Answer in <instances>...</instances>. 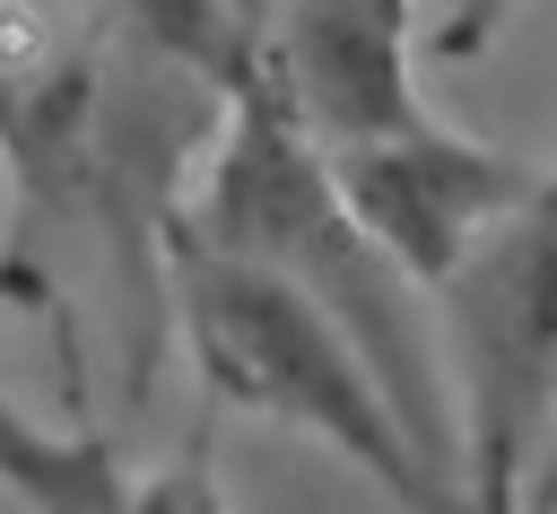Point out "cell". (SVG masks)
I'll list each match as a JSON object with an SVG mask.
<instances>
[{
    "label": "cell",
    "mask_w": 557,
    "mask_h": 514,
    "mask_svg": "<svg viewBox=\"0 0 557 514\" xmlns=\"http://www.w3.org/2000/svg\"><path fill=\"white\" fill-rule=\"evenodd\" d=\"M165 322L191 348L209 409H244L261 427L313 436L400 514H461V488L426 462V444L392 409L366 348L296 279L244 253H218L191 227H165Z\"/></svg>",
    "instance_id": "obj_2"
},
{
    "label": "cell",
    "mask_w": 557,
    "mask_h": 514,
    "mask_svg": "<svg viewBox=\"0 0 557 514\" xmlns=\"http://www.w3.org/2000/svg\"><path fill=\"white\" fill-rule=\"evenodd\" d=\"M0 488L17 514H131V470L104 436L35 418L0 375Z\"/></svg>",
    "instance_id": "obj_6"
},
{
    "label": "cell",
    "mask_w": 557,
    "mask_h": 514,
    "mask_svg": "<svg viewBox=\"0 0 557 514\" xmlns=\"http://www.w3.org/2000/svg\"><path fill=\"white\" fill-rule=\"evenodd\" d=\"M522 9H531V0H453V9L435 17V52H444V61H479Z\"/></svg>",
    "instance_id": "obj_8"
},
{
    "label": "cell",
    "mask_w": 557,
    "mask_h": 514,
    "mask_svg": "<svg viewBox=\"0 0 557 514\" xmlns=\"http://www.w3.org/2000/svg\"><path fill=\"white\" fill-rule=\"evenodd\" d=\"M270 70L322 148H357L426 122L418 105V0H287L270 17Z\"/></svg>",
    "instance_id": "obj_5"
},
{
    "label": "cell",
    "mask_w": 557,
    "mask_h": 514,
    "mask_svg": "<svg viewBox=\"0 0 557 514\" xmlns=\"http://www.w3.org/2000/svg\"><path fill=\"white\" fill-rule=\"evenodd\" d=\"M435 340L461 436V514H522L557 418V174H540L435 287Z\"/></svg>",
    "instance_id": "obj_3"
},
{
    "label": "cell",
    "mask_w": 557,
    "mask_h": 514,
    "mask_svg": "<svg viewBox=\"0 0 557 514\" xmlns=\"http://www.w3.org/2000/svg\"><path fill=\"white\" fill-rule=\"evenodd\" d=\"M331 174L357 209V227L418 279V287H444L461 270V253L513 218L531 200V166L453 131V122H409V131H383V139H357V148H331Z\"/></svg>",
    "instance_id": "obj_4"
},
{
    "label": "cell",
    "mask_w": 557,
    "mask_h": 514,
    "mask_svg": "<svg viewBox=\"0 0 557 514\" xmlns=\"http://www.w3.org/2000/svg\"><path fill=\"white\" fill-rule=\"evenodd\" d=\"M174 227H191L218 253H244L278 279H296L383 375L392 409L409 418V436L426 444V462L461 488V436H453V392H444V340L426 314V287L357 227L331 148L305 131V113L287 105L270 52H252L226 87L218 139L200 148V174L174 209Z\"/></svg>",
    "instance_id": "obj_1"
},
{
    "label": "cell",
    "mask_w": 557,
    "mask_h": 514,
    "mask_svg": "<svg viewBox=\"0 0 557 514\" xmlns=\"http://www.w3.org/2000/svg\"><path fill=\"white\" fill-rule=\"evenodd\" d=\"M522 514H557V418H548V444L531 462V488H522Z\"/></svg>",
    "instance_id": "obj_9"
},
{
    "label": "cell",
    "mask_w": 557,
    "mask_h": 514,
    "mask_svg": "<svg viewBox=\"0 0 557 514\" xmlns=\"http://www.w3.org/2000/svg\"><path fill=\"white\" fill-rule=\"evenodd\" d=\"M131 514H226V488L200 453H174L157 470H131Z\"/></svg>",
    "instance_id": "obj_7"
}]
</instances>
